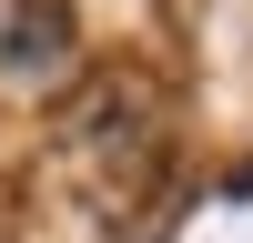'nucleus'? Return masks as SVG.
<instances>
[]
</instances>
